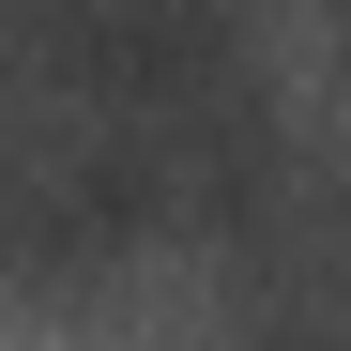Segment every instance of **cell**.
I'll use <instances>...</instances> for the list:
<instances>
[{
	"label": "cell",
	"instance_id": "obj_1",
	"mask_svg": "<svg viewBox=\"0 0 351 351\" xmlns=\"http://www.w3.org/2000/svg\"><path fill=\"white\" fill-rule=\"evenodd\" d=\"M336 62H351V0H336Z\"/></svg>",
	"mask_w": 351,
	"mask_h": 351
}]
</instances>
